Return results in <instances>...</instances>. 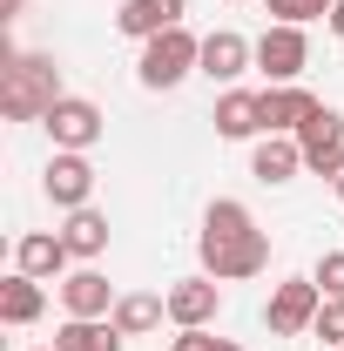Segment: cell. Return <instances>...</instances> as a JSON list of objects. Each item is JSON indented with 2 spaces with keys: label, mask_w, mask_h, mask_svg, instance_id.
I'll use <instances>...</instances> for the list:
<instances>
[{
  "label": "cell",
  "mask_w": 344,
  "mask_h": 351,
  "mask_svg": "<svg viewBox=\"0 0 344 351\" xmlns=\"http://www.w3.org/2000/svg\"><path fill=\"white\" fill-rule=\"evenodd\" d=\"M210 122H216L223 142H257V135H263V95H257V88H223Z\"/></svg>",
  "instance_id": "obj_12"
},
{
  "label": "cell",
  "mask_w": 344,
  "mask_h": 351,
  "mask_svg": "<svg viewBox=\"0 0 344 351\" xmlns=\"http://www.w3.org/2000/svg\"><path fill=\"white\" fill-rule=\"evenodd\" d=\"M277 21H291V27H310V21H331V7L338 0H263Z\"/></svg>",
  "instance_id": "obj_21"
},
{
  "label": "cell",
  "mask_w": 344,
  "mask_h": 351,
  "mask_svg": "<svg viewBox=\"0 0 344 351\" xmlns=\"http://www.w3.org/2000/svg\"><path fill=\"white\" fill-rule=\"evenodd\" d=\"M21 7H27V0H7V14H0V21H21Z\"/></svg>",
  "instance_id": "obj_26"
},
{
  "label": "cell",
  "mask_w": 344,
  "mask_h": 351,
  "mask_svg": "<svg viewBox=\"0 0 344 351\" xmlns=\"http://www.w3.org/2000/svg\"><path fill=\"white\" fill-rule=\"evenodd\" d=\"M203 68V41L189 34V27H169V34H156V41H142V61H135V82L149 88V95H169L182 88L189 75Z\"/></svg>",
  "instance_id": "obj_2"
},
{
  "label": "cell",
  "mask_w": 344,
  "mask_h": 351,
  "mask_svg": "<svg viewBox=\"0 0 344 351\" xmlns=\"http://www.w3.org/2000/svg\"><path fill=\"white\" fill-rule=\"evenodd\" d=\"M41 129H47V142H54V149H75V156H88V149L101 142V129H108V122H101V108H95L88 95H61V101L47 108Z\"/></svg>",
  "instance_id": "obj_6"
},
{
  "label": "cell",
  "mask_w": 344,
  "mask_h": 351,
  "mask_svg": "<svg viewBox=\"0 0 344 351\" xmlns=\"http://www.w3.org/2000/svg\"><path fill=\"white\" fill-rule=\"evenodd\" d=\"M310 277H317V291H324V298H344V250H324Z\"/></svg>",
  "instance_id": "obj_23"
},
{
  "label": "cell",
  "mask_w": 344,
  "mask_h": 351,
  "mask_svg": "<svg viewBox=\"0 0 344 351\" xmlns=\"http://www.w3.org/2000/svg\"><path fill=\"white\" fill-rule=\"evenodd\" d=\"M297 169H304L297 135H257V142H250V176H257V182L277 189V182H291Z\"/></svg>",
  "instance_id": "obj_16"
},
{
  "label": "cell",
  "mask_w": 344,
  "mask_h": 351,
  "mask_svg": "<svg viewBox=\"0 0 344 351\" xmlns=\"http://www.w3.org/2000/svg\"><path fill=\"white\" fill-rule=\"evenodd\" d=\"M61 304H68V317H115V284L95 263H82L61 277Z\"/></svg>",
  "instance_id": "obj_14"
},
{
  "label": "cell",
  "mask_w": 344,
  "mask_h": 351,
  "mask_svg": "<svg viewBox=\"0 0 344 351\" xmlns=\"http://www.w3.org/2000/svg\"><path fill=\"white\" fill-rule=\"evenodd\" d=\"M162 298H169V324L175 331H196V324H216V317H223V284H216V277H175Z\"/></svg>",
  "instance_id": "obj_9"
},
{
  "label": "cell",
  "mask_w": 344,
  "mask_h": 351,
  "mask_svg": "<svg viewBox=\"0 0 344 351\" xmlns=\"http://www.w3.org/2000/svg\"><path fill=\"white\" fill-rule=\"evenodd\" d=\"M169 351H223V338H216L210 324H196V331H175Z\"/></svg>",
  "instance_id": "obj_24"
},
{
  "label": "cell",
  "mask_w": 344,
  "mask_h": 351,
  "mask_svg": "<svg viewBox=\"0 0 344 351\" xmlns=\"http://www.w3.org/2000/svg\"><path fill=\"white\" fill-rule=\"evenodd\" d=\"M41 311H47L41 277H21V270H14V277L0 284V324H14V331H21V324H41Z\"/></svg>",
  "instance_id": "obj_17"
},
{
  "label": "cell",
  "mask_w": 344,
  "mask_h": 351,
  "mask_svg": "<svg viewBox=\"0 0 344 351\" xmlns=\"http://www.w3.org/2000/svg\"><path fill=\"white\" fill-rule=\"evenodd\" d=\"M317 311H324L317 277H284V284L270 291V304H263V324H270V338H304V331L317 324Z\"/></svg>",
  "instance_id": "obj_4"
},
{
  "label": "cell",
  "mask_w": 344,
  "mask_h": 351,
  "mask_svg": "<svg viewBox=\"0 0 344 351\" xmlns=\"http://www.w3.org/2000/svg\"><path fill=\"white\" fill-rule=\"evenodd\" d=\"M61 68L54 54H27V47H7L0 61V115L7 122H47V108L61 101Z\"/></svg>",
  "instance_id": "obj_1"
},
{
  "label": "cell",
  "mask_w": 344,
  "mask_h": 351,
  "mask_svg": "<svg viewBox=\"0 0 344 351\" xmlns=\"http://www.w3.org/2000/svg\"><path fill=\"white\" fill-rule=\"evenodd\" d=\"M196 250H203V277L216 284H236V277H257L270 270V237L263 230H236V237H196Z\"/></svg>",
  "instance_id": "obj_3"
},
{
  "label": "cell",
  "mask_w": 344,
  "mask_h": 351,
  "mask_svg": "<svg viewBox=\"0 0 344 351\" xmlns=\"http://www.w3.org/2000/svg\"><path fill=\"white\" fill-rule=\"evenodd\" d=\"M230 7H250V0H230Z\"/></svg>",
  "instance_id": "obj_29"
},
{
  "label": "cell",
  "mask_w": 344,
  "mask_h": 351,
  "mask_svg": "<svg viewBox=\"0 0 344 351\" xmlns=\"http://www.w3.org/2000/svg\"><path fill=\"white\" fill-rule=\"evenodd\" d=\"M47 351H54V345H47Z\"/></svg>",
  "instance_id": "obj_30"
},
{
  "label": "cell",
  "mask_w": 344,
  "mask_h": 351,
  "mask_svg": "<svg viewBox=\"0 0 344 351\" xmlns=\"http://www.w3.org/2000/svg\"><path fill=\"white\" fill-rule=\"evenodd\" d=\"M338 203H344V176H338Z\"/></svg>",
  "instance_id": "obj_28"
},
{
  "label": "cell",
  "mask_w": 344,
  "mask_h": 351,
  "mask_svg": "<svg viewBox=\"0 0 344 351\" xmlns=\"http://www.w3.org/2000/svg\"><path fill=\"white\" fill-rule=\"evenodd\" d=\"M310 115H317V95H310L304 82L263 88V135H297Z\"/></svg>",
  "instance_id": "obj_13"
},
{
  "label": "cell",
  "mask_w": 344,
  "mask_h": 351,
  "mask_svg": "<svg viewBox=\"0 0 344 351\" xmlns=\"http://www.w3.org/2000/svg\"><path fill=\"white\" fill-rule=\"evenodd\" d=\"M243 68H257V41H243L236 27L203 34V68H196V75H210V82L236 88V82H243Z\"/></svg>",
  "instance_id": "obj_10"
},
{
  "label": "cell",
  "mask_w": 344,
  "mask_h": 351,
  "mask_svg": "<svg viewBox=\"0 0 344 351\" xmlns=\"http://www.w3.org/2000/svg\"><path fill=\"white\" fill-rule=\"evenodd\" d=\"M310 331H317L331 351H344V298H324V311H317V324H310Z\"/></svg>",
  "instance_id": "obj_22"
},
{
  "label": "cell",
  "mask_w": 344,
  "mask_h": 351,
  "mask_svg": "<svg viewBox=\"0 0 344 351\" xmlns=\"http://www.w3.org/2000/svg\"><path fill=\"white\" fill-rule=\"evenodd\" d=\"M129 338L115 331V317H68L54 331V351H122Z\"/></svg>",
  "instance_id": "obj_18"
},
{
  "label": "cell",
  "mask_w": 344,
  "mask_h": 351,
  "mask_svg": "<svg viewBox=\"0 0 344 351\" xmlns=\"http://www.w3.org/2000/svg\"><path fill=\"white\" fill-rule=\"evenodd\" d=\"M257 68L270 75V88L304 82V68H310V34L291 27V21H270V27L257 34Z\"/></svg>",
  "instance_id": "obj_5"
},
{
  "label": "cell",
  "mask_w": 344,
  "mask_h": 351,
  "mask_svg": "<svg viewBox=\"0 0 344 351\" xmlns=\"http://www.w3.org/2000/svg\"><path fill=\"white\" fill-rule=\"evenodd\" d=\"M68 263H75V250L61 243V230H27V237H14V270H21V277H41V284L54 277V284H61Z\"/></svg>",
  "instance_id": "obj_11"
},
{
  "label": "cell",
  "mask_w": 344,
  "mask_h": 351,
  "mask_svg": "<svg viewBox=\"0 0 344 351\" xmlns=\"http://www.w3.org/2000/svg\"><path fill=\"white\" fill-rule=\"evenodd\" d=\"M331 34H338V41H344V0H338V7H331Z\"/></svg>",
  "instance_id": "obj_25"
},
{
  "label": "cell",
  "mask_w": 344,
  "mask_h": 351,
  "mask_svg": "<svg viewBox=\"0 0 344 351\" xmlns=\"http://www.w3.org/2000/svg\"><path fill=\"white\" fill-rule=\"evenodd\" d=\"M223 351H243V345H236V338H223Z\"/></svg>",
  "instance_id": "obj_27"
},
{
  "label": "cell",
  "mask_w": 344,
  "mask_h": 351,
  "mask_svg": "<svg viewBox=\"0 0 344 351\" xmlns=\"http://www.w3.org/2000/svg\"><path fill=\"white\" fill-rule=\"evenodd\" d=\"M324 351H331V345H324Z\"/></svg>",
  "instance_id": "obj_31"
},
{
  "label": "cell",
  "mask_w": 344,
  "mask_h": 351,
  "mask_svg": "<svg viewBox=\"0 0 344 351\" xmlns=\"http://www.w3.org/2000/svg\"><path fill=\"white\" fill-rule=\"evenodd\" d=\"M182 0H122V14H115V34H129V41H156V34H169L182 27Z\"/></svg>",
  "instance_id": "obj_15"
},
{
  "label": "cell",
  "mask_w": 344,
  "mask_h": 351,
  "mask_svg": "<svg viewBox=\"0 0 344 351\" xmlns=\"http://www.w3.org/2000/svg\"><path fill=\"white\" fill-rule=\"evenodd\" d=\"M61 243L75 250V263H95L101 250H108V217L88 203V210H68V223H61Z\"/></svg>",
  "instance_id": "obj_19"
},
{
  "label": "cell",
  "mask_w": 344,
  "mask_h": 351,
  "mask_svg": "<svg viewBox=\"0 0 344 351\" xmlns=\"http://www.w3.org/2000/svg\"><path fill=\"white\" fill-rule=\"evenodd\" d=\"M41 196L54 210H88L95 203V162L75 156V149H54L47 169H41Z\"/></svg>",
  "instance_id": "obj_7"
},
{
  "label": "cell",
  "mask_w": 344,
  "mask_h": 351,
  "mask_svg": "<svg viewBox=\"0 0 344 351\" xmlns=\"http://www.w3.org/2000/svg\"><path fill=\"white\" fill-rule=\"evenodd\" d=\"M297 149H304V169L310 176H331V182H338L344 176V115L317 101V115L297 129Z\"/></svg>",
  "instance_id": "obj_8"
},
{
  "label": "cell",
  "mask_w": 344,
  "mask_h": 351,
  "mask_svg": "<svg viewBox=\"0 0 344 351\" xmlns=\"http://www.w3.org/2000/svg\"><path fill=\"white\" fill-rule=\"evenodd\" d=\"M162 317H169V298H156V291H129V298H115V331H122V338H149Z\"/></svg>",
  "instance_id": "obj_20"
}]
</instances>
